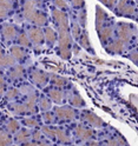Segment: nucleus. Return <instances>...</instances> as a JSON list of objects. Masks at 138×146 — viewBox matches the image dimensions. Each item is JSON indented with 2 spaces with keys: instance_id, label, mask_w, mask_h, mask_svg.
I'll return each mask as SVG.
<instances>
[{
  "instance_id": "f257e3e1",
  "label": "nucleus",
  "mask_w": 138,
  "mask_h": 146,
  "mask_svg": "<svg viewBox=\"0 0 138 146\" xmlns=\"http://www.w3.org/2000/svg\"><path fill=\"white\" fill-rule=\"evenodd\" d=\"M59 26V47H60V54L63 58L67 59L70 57V34H69V24L61 23L58 24Z\"/></svg>"
},
{
  "instance_id": "f03ea898",
  "label": "nucleus",
  "mask_w": 138,
  "mask_h": 146,
  "mask_svg": "<svg viewBox=\"0 0 138 146\" xmlns=\"http://www.w3.org/2000/svg\"><path fill=\"white\" fill-rule=\"evenodd\" d=\"M56 113L58 115V118L60 119H66V120H71L75 118V111L71 107H58L56 110Z\"/></svg>"
},
{
  "instance_id": "7ed1b4c3",
  "label": "nucleus",
  "mask_w": 138,
  "mask_h": 146,
  "mask_svg": "<svg viewBox=\"0 0 138 146\" xmlns=\"http://www.w3.org/2000/svg\"><path fill=\"white\" fill-rule=\"evenodd\" d=\"M24 13H25V18L29 20H33V18L35 15V11H34V3L33 0H27L24 5Z\"/></svg>"
},
{
  "instance_id": "20e7f679",
  "label": "nucleus",
  "mask_w": 138,
  "mask_h": 146,
  "mask_svg": "<svg viewBox=\"0 0 138 146\" xmlns=\"http://www.w3.org/2000/svg\"><path fill=\"white\" fill-rule=\"evenodd\" d=\"M131 34H132V31L127 25H122L121 26V29H119V38H121V40L123 42H126V41L130 40Z\"/></svg>"
},
{
  "instance_id": "39448f33",
  "label": "nucleus",
  "mask_w": 138,
  "mask_h": 146,
  "mask_svg": "<svg viewBox=\"0 0 138 146\" xmlns=\"http://www.w3.org/2000/svg\"><path fill=\"white\" fill-rule=\"evenodd\" d=\"M76 133L83 140L90 139V138H92V135H93V132H92L91 130H87V129H85V127H83V126H77Z\"/></svg>"
},
{
  "instance_id": "423d86ee",
  "label": "nucleus",
  "mask_w": 138,
  "mask_h": 146,
  "mask_svg": "<svg viewBox=\"0 0 138 146\" xmlns=\"http://www.w3.org/2000/svg\"><path fill=\"white\" fill-rule=\"evenodd\" d=\"M29 35H30L31 40H32L34 44H40L41 40H43V38H44L43 32H41L40 30H38V29H32V30H30Z\"/></svg>"
},
{
  "instance_id": "0eeeda50",
  "label": "nucleus",
  "mask_w": 138,
  "mask_h": 146,
  "mask_svg": "<svg viewBox=\"0 0 138 146\" xmlns=\"http://www.w3.org/2000/svg\"><path fill=\"white\" fill-rule=\"evenodd\" d=\"M85 119H86L90 124H92L93 126H96V127H99V126L103 125V120L100 119V118H98L96 114H93V113H86V114H85Z\"/></svg>"
},
{
  "instance_id": "6e6552de",
  "label": "nucleus",
  "mask_w": 138,
  "mask_h": 146,
  "mask_svg": "<svg viewBox=\"0 0 138 146\" xmlns=\"http://www.w3.org/2000/svg\"><path fill=\"white\" fill-rule=\"evenodd\" d=\"M32 77H33V80L35 81V83L37 84H40V85L46 84V81H47V76L44 74V73H41V72H39V71L33 72Z\"/></svg>"
},
{
  "instance_id": "1a4fd4ad",
  "label": "nucleus",
  "mask_w": 138,
  "mask_h": 146,
  "mask_svg": "<svg viewBox=\"0 0 138 146\" xmlns=\"http://www.w3.org/2000/svg\"><path fill=\"white\" fill-rule=\"evenodd\" d=\"M112 35V29L111 27H104V29H102L99 31V36L102 40H107L110 36Z\"/></svg>"
},
{
  "instance_id": "9d476101",
  "label": "nucleus",
  "mask_w": 138,
  "mask_h": 146,
  "mask_svg": "<svg viewBox=\"0 0 138 146\" xmlns=\"http://www.w3.org/2000/svg\"><path fill=\"white\" fill-rule=\"evenodd\" d=\"M4 35H5V38H7V39H12L13 36L15 35L14 27L11 26V25L5 26V27H4Z\"/></svg>"
},
{
  "instance_id": "9b49d317",
  "label": "nucleus",
  "mask_w": 138,
  "mask_h": 146,
  "mask_svg": "<svg viewBox=\"0 0 138 146\" xmlns=\"http://www.w3.org/2000/svg\"><path fill=\"white\" fill-rule=\"evenodd\" d=\"M53 18H54V19H56V21H57L58 24H61V23H66V21H67V19H66V15L64 14L63 12L58 11V10L53 11Z\"/></svg>"
},
{
  "instance_id": "f8f14e48",
  "label": "nucleus",
  "mask_w": 138,
  "mask_h": 146,
  "mask_svg": "<svg viewBox=\"0 0 138 146\" xmlns=\"http://www.w3.org/2000/svg\"><path fill=\"white\" fill-rule=\"evenodd\" d=\"M50 96L51 98L54 100L56 103H61V100H63V93L60 92L59 90H51L50 91Z\"/></svg>"
},
{
  "instance_id": "ddd939ff",
  "label": "nucleus",
  "mask_w": 138,
  "mask_h": 146,
  "mask_svg": "<svg viewBox=\"0 0 138 146\" xmlns=\"http://www.w3.org/2000/svg\"><path fill=\"white\" fill-rule=\"evenodd\" d=\"M54 137H57V138L63 143H70V138L66 135V133L61 130H54Z\"/></svg>"
},
{
  "instance_id": "4468645a",
  "label": "nucleus",
  "mask_w": 138,
  "mask_h": 146,
  "mask_svg": "<svg viewBox=\"0 0 138 146\" xmlns=\"http://www.w3.org/2000/svg\"><path fill=\"white\" fill-rule=\"evenodd\" d=\"M104 19H105V13L99 7H97V29L98 30L100 29V25L103 24Z\"/></svg>"
},
{
  "instance_id": "2eb2a0df",
  "label": "nucleus",
  "mask_w": 138,
  "mask_h": 146,
  "mask_svg": "<svg viewBox=\"0 0 138 146\" xmlns=\"http://www.w3.org/2000/svg\"><path fill=\"white\" fill-rule=\"evenodd\" d=\"M45 38L49 42H54V40H56V34H54V31L52 29H50V27L45 30Z\"/></svg>"
},
{
  "instance_id": "dca6fc26",
  "label": "nucleus",
  "mask_w": 138,
  "mask_h": 146,
  "mask_svg": "<svg viewBox=\"0 0 138 146\" xmlns=\"http://www.w3.org/2000/svg\"><path fill=\"white\" fill-rule=\"evenodd\" d=\"M32 21L35 23L37 25H44V24H46V17L43 13H35Z\"/></svg>"
},
{
  "instance_id": "f3484780",
  "label": "nucleus",
  "mask_w": 138,
  "mask_h": 146,
  "mask_svg": "<svg viewBox=\"0 0 138 146\" xmlns=\"http://www.w3.org/2000/svg\"><path fill=\"white\" fill-rule=\"evenodd\" d=\"M123 41L122 40H119V41H116V42H113L112 45H111V46H110L109 47V50L110 51H112V52H121L122 50H123Z\"/></svg>"
},
{
  "instance_id": "a211bd4d",
  "label": "nucleus",
  "mask_w": 138,
  "mask_h": 146,
  "mask_svg": "<svg viewBox=\"0 0 138 146\" xmlns=\"http://www.w3.org/2000/svg\"><path fill=\"white\" fill-rule=\"evenodd\" d=\"M34 106H35V96L32 94V96L29 98V100H27V104H26L27 111L33 112V111H34Z\"/></svg>"
},
{
  "instance_id": "6ab92c4d",
  "label": "nucleus",
  "mask_w": 138,
  "mask_h": 146,
  "mask_svg": "<svg viewBox=\"0 0 138 146\" xmlns=\"http://www.w3.org/2000/svg\"><path fill=\"white\" fill-rule=\"evenodd\" d=\"M11 144V139L6 133L0 132V146H6Z\"/></svg>"
},
{
  "instance_id": "aec40b11",
  "label": "nucleus",
  "mask_w": 138,
  "mask_h": 146,
  "mask_svg": "<svg viewBox=\"0 0 138 146\" xmlns=\"http://www.w3.org/2000/svg\"><path fill=\"white\" fill-rule=\"evenodd\" d=\"M12 56L14 58H17V59H21L24 57V52H23L21 48L14 46V47H12Z\"/></svg>"
},
{
  "instance_id": "412c9836",
  "label": "nucleus",
  "mask_w": 138,
  "mask_h": 146,
  "mask_svg": "<svg viewBox=\"0 0 138 146\" xmlns=\"http://www.w3.org/2000/svg\"><path fill=\"white\" fill-rule=\"evenodd\" d=\"M29 135H30L29 131L23 130V131H20L19 133L17 134V140H18V141H26V139L29 138Z\"/></svg>"
},
{
  "instance_id": "4be33fe9",
  "label": "nucleus",
  "mask_w": 138,
  "mask_h": 146,
  "mask_svg": "<svg viewBox=\"0 0 138 146\" xmlns=\"http://www.w3.org/2000/svg\"><path fill=\"white\" fill-rule=\"evenodd\" d=\"M71 104L73 106H81V105H84V102H83V99L78 94H76L71 98Z\"/></svg>"
},
{
  "instance_id": "5701e85b",
  "label": "nucleus",
  "mask_w": 138,
  "mask_h": 146,
  "mask_svg": "<svg viewBox=\"0 0 138 146\" xmlns=\"http://www.w3.org/2000/svg\"><path fill=\"white\" fill-rule=\"evenodd\" d=\"M80 44H81L83 47L90 50V41H89V38H87V34L86 33H83L81 38H80Z\"/></svg>"
},
{
  "instance_id": "b1692460",
  "label": "nucleus",
  "mask_w": 138,
  "mask_h": 146,
  "mask_svg": "<svg viewBox=\"0 0 138 146\" xmlns=\"http://www.w3.org/2000/svg\"><path fill=\"white\" fill-rule=\"evenodd\" d=\"M7 127H8V130H10L11 132H15L18 129H19V124H18L17 120H11L10 123L7 124Z\"/></svg>"
},
{
  "instance_id": "393cba45",
  "label": "nucleus",
  "mask_w": 138,
  "mask_h": 146,
  "mask_svg": "<svg viewBox=\"0 0 138 146\" xmlns=\"http://www.w3.org/2000/svg\"><path fill=\"white\" fill-rule=\"evenodd\" d=\"M40 107L44 110V111H47V110L51 108V103H50L46 98H43V99L40 100Z\"/></svg>"
},
{
  "instance_id": "a878e982",
  "label": "nucleus",
  "mask_w": 138,
  "mask_h": 146,
  "mask_svg": "<svg viewBox=\"0 0 138 146\" xmlns=\"http://www.w3.org/2000/svg\"><path fill=\"white\" fill-rule=\"evenodd\" d=\"M21 74H23V67L21 66H18V67H15L12 71L11 77L12 78H19V77H21Z\"/></svg>"
},
{
  "instance_id": "bb28decb",
  "label": "nucleus",
  "mask_w": 138,
  "mask_h": 146,
  "mask_svg": "<svg viewBox=\"0 0 138 146\" xmlns=\"http://www.w3.org/2000/svg\"><path fill=\"white\" fill-rule=\"evenodd\" d=\"M122 13L124 14V15H130V14H133L135 13V8H133V6H131V5H126L123 10H122Z\"/></svg>"
},
{
  "instance_id": "cd10ccee",
  "label": "nucleus",
  "mask_w": 138,
  "mask_h": 146,
  "mask_svg": "<svg viewBox=\"0 0 138 146\" xmlns=\"http://www.w3.org/2000/svg\"><path fill=\"white\" fill-rule=\"evenodd\" d=\"M53 83L56 84V85H58V86H64V85L66 84V80L64 79V78H61V77L54 76V77H53Z\"/></svg>"
},
{
  "instance_id": "c85d7f7f",
  "label": "nucleus",
  "mask_w": 138,
  "mask_h": 146,
  "mask_svg": "<svg viewBox=\"0 0 138 146\" xmlns=\"http://www.w3.org/2000/svg\"><path fill=\"white\" fill-rule=\"evenodd\" d=\"M79 33H80V29H79V26L77 23H73L72 24V34L75 38H78L79 36Z\"/></svg>"
},
{
  "instance_id": "c756f323",
  "label": "nucleus",
  "mask_w": 138,
  "mask_h": 146,
  "mask_svg": "<svg viewBox=\"0 0 138 146\" xmlns=\"http://www.w3.org/2000/svg\"><path fill=\"white\" fill-rule=\"evenodd\" d=\"M18 40H19V42L21 45H24V46H29V38L26 36V34H20L19 38H18Z\"/></svg>"
},
{
  "instance_id": "7c9ffc66",
  "label": "nucleus",
  "mask_w": 138,
  "mask_h": 146,
  "mask_svg": "<svg viewBox=\"0 0 138 146\" xmlns=\"http://www.w3.org/2000/svg\"><path fill=\"white\" fill-rule=\"evenodd\" d=\"M14 111L17 113H25V112H27V107H26V105H15Z\"/></svg>"
},
{
  "instance_id": "2f4dec72",
  "label": "nucleus",
  "mask_w": 138,
  "mask_h": 146,
  "mask_svg": "<svg viewBox=\"0 0 138 146\" xmlns=\"http://www.w3.org/2000/svg\"><path fill=\"white\" fill-rule=\"evenodd\" d=\"M24 123H25V125L30 126V127H34V126L38 125L37 120H35V119H32V118H27V119H25V120H24Z\"/></svg>"
},
{
  "instance_id": "473e14b6",
  "label": "nucleus",
  "mask_w": 138,
  "mask_h": 146,
  "mask_svg": "<svg viewBox=\"0 0 138 146\" xmlns=\"http://www.w3.org/2000/svg\"><path fill=\"white\" fill-rule=\"evenodd\" d=\"M79 20H80V24L83 26L86 25V13H85V11H80L79 12Z\"/></svg>"
},
{
  "instance_id": "72a5a7b5",
  "label": "nucleus",
  "mask_w": 138,
  "mask_h": 146,
  "mask_svg": "<svg viewBox=\"0 0 138 146\" xmlns=\"http://www.w3.org/2000/svg\"><path fill=\"white\" fill-rule=\"evenodd\" d=\"M0 7L1 8H5V10H10L11 8V3L8 0H0Z\"/></svg>"
},
{
  "instance_id": "f704fd0d",
  "label": "nucleus",
  "mask_w": 138,
  "mask_h": 146,
  "mask_svg": "<svg viewBox=\"0 0 138 146\" xmlns=\"http://www.w3.org/2000/svg\"><path fill=\"white\" fill-rule=\"evenodd\" d=\"M43 132L45 134H47L49 137H51V138H54V130H51V129H49V127H44Z\"/></svg>"
},
{
  "instance_id": "c9c22d12",
  "label": "nucleus",
  "mask_w": 138,
  "mask_h": 146,
  "mask_svg": "<svg viewBox=\"0 0 138 146\" xmlns=\"http://www.w3.org/2000/svg\"><path fill=\"white\" fill-rule=\"evenodd\" d=\"M13 58L12 57H5L4 58V66H8V65H12L13 64Z\"/></svg>"
},
{
  "instance_id": "e433bc0d",
  "label": "nucleus",
  "mask_w": 138,
  "mask_h": 146,
  "mask_svg": "<svg viewBox=\"0 0 138 146\" xmlns=\"http://www.w3.org/2000/svg\"><path fill=\"white\" fill-rule=\"evenodd\" d=\"M54 5L58 6L59 8H65L66 7V4L64 0H54Z\"/></svg>"
},
{
  "instance_id": "4c0bfd02",
  "label": "nucleus",
  "mask_w": 138,
  "mask_h": 146,
  "mask_svg": "<svg viewBox=\"0 0 138 146\" xmlns=\"http://www.w3.org/2000/svg\"><path fill=\"white\" fill-rule=\"evenodd\" d=\"M44 120L47 121V123H52L54 120V118H53V115L51 113H45L44 114Z\"/></svg>"
},
{
  "instance_id": "58836bf2",
  "label": "nucleus",
  "mask_w": 138,
  "mask_h": 146,
  "mask_svg": "<svg viewBox=\"0 0 138 146\" xmlns=\"http://www.w3.org/2000/svg\"><path fill=\"white\" fill-rule=\"evenodd\" d=\"M127 1H129V0H119V4H118V10H119V11H122L123 8L126 6Z\"/></svg>"
},
{
  "instance_id": "ea45409f",
  "label": "nucleus",
  "mask_w": 138,
  "mask_h": 146,
  "mask_svg": "<svg viewBox=\"0 0 138 146\" xmlns=\"http://www.w3.org/2000/svg\"><path fill=\"white\" fill-rule=\"evenodd\" d=\"M17 96V90H11L10 92H7V97L8 98H14Z\"/></svg>"
},
{
  "instance_id": "a19ab883",
  "label": "nucleus",
  "mask_w": 138,
  "mask_h": 146,
  "mask_svg": "<svg viewBox=\"0 0 138 146\" xmlns=\"http://www.w3.org/2000/svg\"><path fill=\"white\" fill-rule=\"evenodd\" d=\"M6 15H7V10L0 7V18H5Z\"/></svg>"
},
{
  "instance_id": "79ce46f5",
  "label": "nucleus",
  "mask_w": 138,
  "mask_h": 146,
  "mask_svg": "<svg viewBox=\"0 0 138 146\" xmlns=\"http://www.w3.org/2000/svg\"><path fill=\"white\" fill-rule=\"evenodd\" d=\"M72 3L75 4L76 6H80V5L84 4V0H72Z\"/></svg>"
},
{
  "instance_id": "37998d69",
  "label": "nucleus",
  "mask_w": 138,
  "mask_h": 146,
  "mask_svg": "<svg viewBox=\"0 0 138 146\" xmlns=\"http://www.w3.org/2000/svg\"><path fill=\"white\" fill-rule=\"evenodd\" d=\"M115 1H116V0H109V1H107V6L112 7V6H113V4H115Z\"/></svg>"
},
{
  "instance_id": "c03bdc74",
  "label": "nucleus",
  "mask_w": 138,
  "mask_h": 146,
  "mask_svg": "<svg viewBox=\"0 0 138 146\" xmlns=\"http://www.w3.org/2000/svg\"><path fill=\"white\" fill-rule=\"evenodd\" d=\"M34 139H40V132H37L34 134Z\"/></svg>"
},
{
  "instance_id": "a18cd8bd",
  "label": "nucleus",
  "mask_w": 138,
  "mask_h": 146,
  "mask_svg": "<svg viewBox=\"0 0 138 146\" xmlns=\"http://www.w3.org/2000/svg\"><path fill=\"white\" fill-rule=\"evenodd\" d=\"M3 92H4V88H3V84H0V96L3 94Z\"/></svg>"
},
{
  "instance_id": "49530a36",
  "label": "nucleus",
  "mask_w": 138,
  "mask_h": 146,
  "mask_svg": "<svg viewBox=\"0 0 138 146\" xmlns=\"http://www.w3.org/2000/svg\"><path fill=\"white\" fill-rule=\"evenodd\" d=\"M132 59H133V61H136V52L132 54Z\"/></svg>"
},
{
  "instance_id": "de8ad7c7",
  "label": "nucleus",
  "mask_w": 138,
  "mask_h": 146,
  "mask_svg": "<svg viewBox=\"0 0 138 146\" xmlns=\"http://www.w3.org/2000/svg\"><path fill=\"white\" fill-rule=\"evenodd\" d=\"M3 57V52H1V47H0V58Z\"/></svg>"
},
{
  "instance_id": "09e8293b",
  "label": "nucleus",
  "mask_w": 138,
  "mask_h": 146,
  "mask_svg": "<svg viewBox=\"0 0 138 146\" xmlns=\"http://www.w3.org/2000/svg\"><path fill=\"white\" fill-rule=\"evenodd\" d=\"M102 1H103L104 4H106V5H107V1H109V0H102Z\"/></svg>"
}]
</instances>
